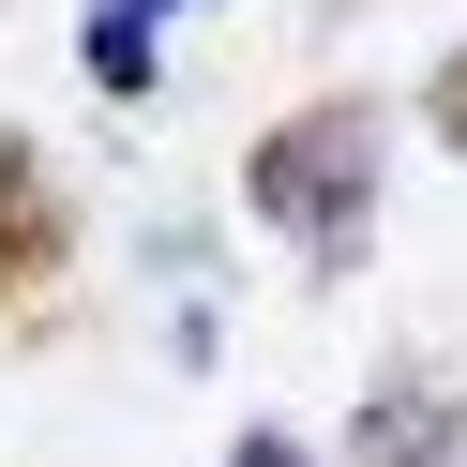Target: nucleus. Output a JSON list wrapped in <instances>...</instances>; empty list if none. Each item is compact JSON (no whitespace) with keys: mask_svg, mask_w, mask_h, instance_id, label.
I'll return each instance as SVG.
<instances>
[{"mask_svg":"<svg viewBox=\"0 0 467 467\" xmlns=\"http://www.w3.org/2000/svg\"><path fill=\"white\" fill-rule=\"evenodd\" d=\"M61 256H76V212H61V182H46V151L0 121V302H46Z\"/></svg>","mask_w":467,"mask_h":467,"instance_id":"obj_3","label":"nucleus"},{"mask_svg":"<svg viewBox=\"0 0 467 467\" xmlns=\"http://www.w3.org/2000/svg\"><path fill=\"white\" fill-rule=\"evenodd\" d=\"M377 196H392V121H377V91H317V106H286V121L242 151V212L272 226L286 256H317V272L362 256Z\"/></svg>","mask_w":467,"mask_h":467,"instance_id":"obj_1","label":"nucleus"},{"mask_svg":"<svg viewBox=\"0 0 467 467\" xmlns=\"http://www.w3.org/2000/svg\"><path fill=\"white\" fill-rule=\"evenodd\" d=\"M347 467H467V392L422 362H392L362 392V422H347Z\"/></svg>","mask_w":467,"mask_h":467,"instance_id":"obj_2","label":"nucleus"},{"mask_svg":"<svg viewBox=\"0 0 467 467\" xmlns=\"http://www.w3.org/2000/svg\"><path fill=\"white\" fill-rule=\"evenodd\" d=\"M422 121H437V151H467V46L437 61V91H422Z\"/></svg>","mask_w":467,"mask_h":467,"instance_id":"obj_5","label":"nucleus"},{"mask_svg":"<svg viewBox=\"0 0 467 467\" xmlns=\"http://www.w3.org/2000/svg\"><path fill=\"white\" fill-rule=\"evenodd\" d=\"M226 467H317V452H302V437H286V422H256V437H242V452H226Z\"/></svg>","mask_w":467,"mask_h":467,"instance_id":"obj_6","label":"nucleus"},{"mask_svg":"<svg viewBox=\"0 0 467 467\" xmlns=\"http://www.w3.org/2000/svg\"><path fill=\"white\" fill-rule=\"evenodd\" d=\"M76 61H91V91H151V61H166V0H91L76 16Z\"/></svg>","mask_w":467,"mask_h":467,"instance_id":"obj_4","label":"nucleus"},{"mask_svg":"<svg viewBox=\"0 0 467 467\" xmlns=\"http://www.w3.org/2000/svg\"><path fill=\"white\" fill-rule=\"evenodd\" d=\"M166 16H182V0H166Z\"/></svg>","mask_w":467,"mask_h":467,"instance_id":"obj_7","label":"nucleus"}]
</instances>
